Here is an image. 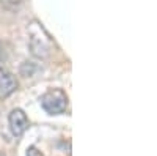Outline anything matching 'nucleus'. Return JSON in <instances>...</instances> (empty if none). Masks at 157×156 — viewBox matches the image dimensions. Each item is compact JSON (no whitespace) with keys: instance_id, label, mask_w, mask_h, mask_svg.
<instances>
[{"instance_id":"0eeeda50","label":"nucleus","mask_w":157,"mask_h":156,"mask_svg":"<svg viewBox=\"0 0 157 156\" xmlns=\"http://www.w3.org/2000/svg\"><path fill=\"white\" fill-rule=\"evenodd\" d=\"M6 58V49H5V44L0 41V62H3Z\"/></svg>"},{"instance_id":"423d86ee","label":"nucleus","mask_w":157,"mask_h":156,"mask_svg":"<svg viewBox=\"0 0 157 156\" xmlns=\"http://www.w3.org/2000/svg\"><path fill=\"white\" fill-rule=\"evenodd\" d=\"M27 156H43V153L39 151L38 148H35V147H30L27 150Z\"/></svg>"},{"instance_id":"39448f33","label":"nucleus","mask_w":157,"mask_h":156,"mask_svg":"<svg viewBox=\"0 0 157 156\" xmlns=\"http://www.w3.org/2000/svg\"><path fill=\"white\" fill-rule=\"evenodd\" d=\"M24 2L25 0H0V5H3L6 10H19Z\"/></svg>"},{"instance_id":"20e7f679","label":"nucleus","mask_w":157,"mask_h":156,"mask_svg":"<svg viewBox=\"0 0 157 156\" xmlns=\"http://www.w3.org/2000/svg\"><path fill=\"white\" fill-rule=\"evenodd\" d=\"M17 88V81L10 71L0 68V96H10Z\"/></svg>"},{"instance_id":"f257e3e1","label":"nucleus","mask_w":157,"mask_h":156,"mask_svg":"<svg viewBox=\"0 0 157 156\" xmlns=\"http://www.w3.org/2000/svg\"><path fill=\"white\" fill-rule=\"evenodd\" d=\"M29 44L32 49V54L35 57L39 58H47L52 52L54 43H52L49 33L46 32V29L41 24L38 22H32L29 27Z\"/></svg>"},{"instance_id":"f03ea898","label":"nucleus","mask_w":157,"mask_h":156,"mask_svg":"<svg viewBox=\"0 0 157 156\" xmlns=\"http://www.w3.org/2000/svg\"><path fill=\"white\" fill-rule=\"evenodd\" d=\"M41 106L50 115L61 114V112L66 110L68 95L64 93L61 88H52L41 96Z\"/></svg>"},{"instance_id":"7ed1b4c3","label":"nucleus","mask_w":157,"mask_h":156,"mask_svg":"<svg viewBox=\"0 0 157 156\" xmlns=\"http://www.w3.org/2000/svg\"><path fill=\"white\" fill-rule=\"evenodd\" d=\"M8 122H10L11 133L16 137H21L25 133V129L29 128V118H27V115L24 114V110H21V109L11 110V114L8 117Z\"/></svg>"}]
</instances>
